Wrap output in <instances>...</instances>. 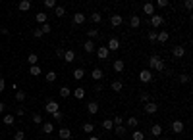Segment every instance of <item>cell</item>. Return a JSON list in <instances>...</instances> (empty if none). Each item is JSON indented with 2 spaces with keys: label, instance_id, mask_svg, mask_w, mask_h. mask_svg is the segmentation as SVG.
Returning a JSON list of instances; mask_svg holds the SVG:
<instances>
[{
  "label": "cell",
  "instance_id": "cell-25",
  "mask_svg": "<svg viewBox=\"0 0 193 140\" xmlns=\"http://www.w3.org/2000/svg\"><path fill=\"white\" fill-rule=\"evenodd\" d=\"M166 40H168V33L166 31L156 33V42H166Z\"/></svg>",
  "mask_w": 193,
  "mask_h": 140
},
{
  "label": "cell",
  "instance_id": "cell-6",
  "mask_svg": "<svg viewBox=\"0 0 193 140\" xmlns=\"http://www.w3.org/2000/svg\"><path fill=\"white\" fill-rule=\"evenodd\" d=\"M162 23H164L162 16H156V13H155L153 17H149V25H153V27H160Z\"/></svg>",
  "mask_w": 193,
  "mask_h": 140
},
{
  "label": "cell",
  "instance_id": "cell-37",
  "mask_svg": "<svg viewBox=\"0 0 193 140\" xmlns=\"http://www.w3.org/2000/svg\"><path fill=\"white\" fill-rule=\"evenodd\" d=\"M70 94H71V90H70L68 86H62V88H60V96H62V98H68Z\"/></svg>",
  "mask_w": 193,
  "mask_h": 140
},
{
  "label": "cell",
  "instance_id": "cell-7",
  "mask_svg": "<svg viewBox=\"0 0 193 140\" xmlns=\"http://www.w3.org/2000/svg\"><path fill=\"white\" fill-rule=\"evenodd\" d=\"M143 12H145L149 17H153L155 16V4L153 2H145V4H143Z\"/></svg>",
  "mask_w": 193,
  "mask_h": 140
},
{
  "label": "cell",
  "instance_id": "cell-58",
  "mask_svg": "<svg viewBox=\"0 0 193 140\" xmlns=\"http://www.w3.org/2000/svg\"><path fill=\"white\" fill-rule=\"evenodd\" d=\"M89 140H99V138H97V136H91V138H89Z\"/></svg>",
  "mask_w": 193,
  "mask_h": 140
},
{
  "label": "cell",
  "instance_id": "cell-18",
  "mask_svg": "<svg viewBox=\"0 0 193 140\" xmlns=\"http://www.w3.org/2000/svg\"><path fill=\"white\" fill-rule=\"evenodd\" d=\"M83 50H85V52H87V54L95 52V42H93V40H87V42L83 44Z\"/></svg>",
  "mask_w": 193,
  "mask_h": 140
},
{
  "label": "cell",
  "instance_id": "cell-55",
  "mask_svg": "<svg viewBox=\"0 0 193 140\" xmlns=\"http://www.w3.org/2000/svg\"><path fill=\"white\" fill-rule=\"evenodd\" d=\"M4 88H6V83H4V79H2V77H0V92H2V90H4Z\"/></svg>",
  "mask_w": 193,
  "mask_h": 140
},
{
  "label": "cell",
  "instance_id": "cell-43",
  "mask_svg": "<svg viewBox=\"0 0 193 140\" xmlns=\"http://www.w3.org/2000/svg\"><path fill=\"white\" fill-rule=\"evenodd\" d=\"M52 119H54V121H58V123L64 119V115H62V112H60V109H58V112H54V113H52Z\"/></svg>",
  "mask_w": 193,
  "mask_h": 140
},
{
  "label": "cell",
  "instance_id": "cell-9",
  "mask_svg": "<svg viewBox=\"0 0 193 140\" xmlns=\"http://www.w3.org/2000/svg\"><path fill=\"white\" fill-rule=\"evenodd\" d=\"M124 23V19H122V16H120V13H114V16L110 17V25L112 27H120Z\"/></svg>",
  "mask_w": 193,
  "mask_h": 140
},
{
  "label": "cell",
  "instance_id": "cell-27",
  "mask_svg": "<svg viewBox=\"0 0 193 140\" xmlns=\"http://www.w3.org/2000/svg\"><path fill=\"white\" fill-rule=\"evenodd\" d=\"M56 79H58V73L56 71H48L46 73V83H54Z\"/></svg>",
  "mask_w": 193,
  "mask_h": 140
},
{
  "label": "cell",
  "instance_id": "cell-35",
  "mask_svg": "<svg viewBox=\"0 0 193 140\" xmlns=\"http://www.w3.org/2000/svg\"><path fill=\"white\" fill-rule=\"evenodd\" d=\"M131 138L133 140H145V134L141 131H135V132H131Z\"/></svg>",
  "mask_w": 193,
  "mask_h": 140
},
{
  "label": "cell",
  "instance_id": "cell-46",
  "mask_svg": "<svg viewBox=\"0 0 193 140\" xmlns=\"http://www.w3.org/2000/svg\"><path fill=\"white\" fill-rule=\"evenodd\" d=\"M14 138H16V140H23V138H25V132H23V131H18L16 134H14Z\"/></svg>",
  "mask_w": 193,
  "mask_h": 140
},
{
  "label": "cell",
  "instance_id": "cell-52",
  "mask_svg": "<svg viewBox=\"0 0 193 140\" xmlns=\"http://www.w3.org/2000/svg\"><path fill=\"white\" fill-rule=\"evenodd\" d=\"M64 52H66V50H64V48H56V56H58V58H64Z\"/></svg>",
  "mask_w": 193,
  "mask_h": 140
},
{
  "label": "cell",
  "instance_id": "cell-4",
  "mask_svg": "<svg viewBox=\"0 0 193 140\" xmlns=\"http://www.w3.org/2000/svg\"><path fill=\"white\" fill-rule=\"evenodd\" d=\"M172 56H174V58H178V60H182V58L185 56V48L178 44V46H174V48H172Z\"/></svg>",
  "mask_w": 193,
  "mask_h": 140
},
{
  "label": "cell",
  "instance_id": "cell-14",
  "mask_svg": "<svg viewBox=\"0 0 193 140\" xmlns=\"http://www.w3.org/2000/svg\"><path fill=\"white\" fill-rule=\"evenodd\" d=\"M103 75H104V73H103V69H101V67H95V69L91 71V77L95 79V81H101V79H103Z\"/></svg>",
  "mask_w": 193,
  "mask_h": 140
},
{
  "label": "cell",
  "instance_id": "cell-51",
  "mask_svg": "<svg viewBox=\"0 0 193 140\" xmlns=\"http://www.w3.org/2000/svg\"><path fill=\"white\" fill-rule=\"evenodd\" d=\"M139 98H141L143 102H149V100H151V98H149V94H147V92H141V94H139Z\"/></svg>",
  "mask_w": 193,
  "mask_h": 140
},
{
  "label": "cell",
  "instance_id": "cell-19",
  "mask_svg": "<svg viewBox=\"0 0 193 140\" xmlns=\"http://www.w3.org/2000/svg\"><path fill=\"white\" fill-rule=\"evenodd\" d=\"M110 88H112L114 92H122V88H124V83H122V81H114V83L110 85Z\"/></svg>",
  "mask_w": 193,
  "mask_h": 140
},
{
  "label": "cell",
  "instance_id": "cell-39",
  "mask_svg": "<svg viewBox=\"0 0 193 140\" xmlns=\"http://www.w3.org/2000/svg\"><path fill=\"white\" fill-rule=\"evenodd\" d=\"M14 121H16V117H14L12 113H8V115H4V123H6V125H14Z\"/></svg>",
  "mask_w": 193,
  "mask_h": 140
},
{
  "label": "cell",
  "instance_id": "cell-2",
  "mask_svg": "<svg viewBox=\"0 0 193 140\" xmlns=\"http://www.w3.org/2000/svg\"><path fill=\"white\" fill-rule=\"evenodd\" d=\"M145 112L149 113V115H155L156 112H159V104H156V102H145Z\"/></svg>",
  "mask_w": 193,
  "mask_h": 140
},
{
  "label": "cell",
  "instance_id": "cell-45",
  "mask_svg": "<svg viewBox=\"0 0 193 140\" xmlns=\"http://www.w3.org/2000/svg\"><path fill=\"white\" fill-rule=\"evenodd\" d=\"M99 36V29H89V39H97Z\"/></svg>",
  "mask_w": 193,
  "mask_h": 140
},
{
  "label": "cell",
  "instance_id": "cell-33",
  "mask_svg": "<svg viewBox=\"0 0 193 140\" xmlns=\"http://www.w3.org/2000/svg\"><path fill=\"white\" fill-rule=\"evenodd\" d=\"M127 125H130L131 129H135L139 125V119H137V117H127Z\"/></svg>",
  "mask_w": 193,
  "mask_h": 140
},
{
  "label": "cell",
  "instance_id": "cell-13",
  "mask_svg": "<svg viewBox=\"0 0 193 140\" xmlns=\"http://www.w3.org/2000/svg\"><path fill=\"white\" fill-rule=\"evenodd\" d=\"M124 67H126V65H124V62H122V60H116V62L112 63V69L116 71V73H122V71H124Z\"/></svg>",
  "mask_w": 193,
  "mask_h": 140
},
{
  "label": "cell",
  "instance_id": "cell-29",
  "mask_svg": "<svg viewBox=\"0 0 193 140\" xmlns=\"http://www.w3.org/2000/svg\"><path fill=\"white\" fill-rule=\"evenodd\" d=\"M83 77H85V69L79 67V69H75V71H74V79H75V81H81Z\"/></svg>",
  "mask_w": 193,
  "mask_h": 140
},
{
  "label": "cell",
  "instance_id": "cell-31",
  "mask_svg": "<svg viewBox=\"0 0 193 140\" xmlns=\"http://www.w3.org/2000/svg\"><path fill=\"white\" fill-rule=\"evenodd\" d=\"M103 129H104V131H112V129H114L112 119H104V121H103Z\"/></svg>",
  "mask_w": 193,
  "mask_h": 140
},
{
  "label": "cell",
  "instance_id": "cell-36",
  "mask_svg": "<svg viewBox=\"0 0 193 140\" xmlns=\"http://www.w3.org/2000/svg\"><path fill=\"white\" fill-rule=\"evenodd\" d=\"M39 29H41V31H42V35H48V33H50V31H52V27H50V25H48V23H42V25H41Z\"/></svg>",
  "mask_w": 193,
  "mask_h": 140
},
{
  "label": "cell",
  "instance_id": "cell-12",
  "mask_svg": "<svg viewBox=\"0 0 193 140\" xmlns=\"http://www.w3.org/2000/svg\"><path fill=\"white\" fill-rule=\"evenodd\" d=\"M58 136H60L62 140H70V138H71V131L66 129V127H62V129H58Z\"/></svg>",
  "mask_w": 193,
  "mask_h": 140
},
{
  "label": "cell",
  "instance_id": "cell-47",
  "mask_svg": "<svg viewBox=\"0 0 193 140\" xmlns=\"http://www.w3.org/2000/svg\"><path fill=\"white\" fill-rule=\"evenodd\" d=\"M45 6H46V8H56L58 4H56L54 0H45Z\"/></svg>",
  "mask_w": 193,
  "mask_h": 140
},
{
  "label": "cell",
  "instance_id": "cell-44",
  "mask_svg": "<svg viewBox=\"0 0 193 140\" xmlns=\"http://www.w3.org/2000/svg\"><path fill=\"white\" fill-rule=\"evenodd\" d=\"M112 123H114V127H118V125H122V123H124V117H120V115H118V117H114Z\"/></svg>",
  "mask_w": 193,
  "mask_h": 140
},
{
  "label": "cell",
  "instance_id": "cell-20",
  "mask_svg": "<svg viewBox=\"0 0 193 140\" xmlns=\"http://www.w3.org/2000/svg\"><path fill=\"white\" fill-rule=\"evenodd\" d=\"M160 62V56H151V58H149V67H151V71L156 67V63H159Z\"/></svg>",
  "mask_w": 193,
  "mask_h": 140
},
{
  "label": "cell",
  "instance_id": "cell-11",
  "mask_svg": "<svg viewBox=\"0 0 193 140\" xmlns=\"http://www.w3.org/2000/svg\"><path fill=\"white\" fill-rule=\"evenodd\" d=\"M172 132H176V134H180V132H183V121L176 119V121L172 123Z\"/></svg>",
  "mask_w": 193,
  "mask_h": 140
},
{
  "label": "cell",
  "instance_id": "cell-42",
  "mask_svg": "<svg viewBox=\"0 0 193 140\" xmlns=\"http://www.w3.org/2000/svg\"><path fill=\"white\" fill-rule=\"evenodd\" d=\"M93 131H95V125L93 123H85L83 125V132H93Z\"/></svg>",
  "mask_w": 193,
  "mask_h": 140
},
{
  "label": "cell",
  "instance_id": "cell-50",
  "mask_svg": "<svg viewBox=\"0 0 193 140\" xmlns=\"http://www.w3.org/2000/svg\"><path fill=\"white\" fill-rule=\"evenodd\" d=\"M33 36H35V39H41V36H42V31H41V29H35V31H33Z\"/></svg>",
  "mask_w": 193,
  "mask_h": 140
},
{
  "label": "cell",
  "instance_id": "cell-3",
  "mask_svg": "<svg viewBox=\"0 0 193 140\" xmlns=\"http://www.w3.org/2000/svg\"><path fill=\"white\" fill-rule=\"evenodd\" d=\"M85 19H87V17H85L83 12H75V13H74V19H71V23H74V25H83Z\"/></svg>",
  "mask_w": 193,
  "mask_h": 140
},
{
  "label": "cell",
  "instance_id": "cell-30",
  "mask_svg": "<svg viewBox=\"0 0 193 140\" xmlns=\"http://www.w3.org/2000/svg\"><path fill=\"white\" fill-rule=\"evenodd\" d=\"M29 73H31L33 77H37V75H41V73H42V69L39 67V65H31V67H29Z\"/></svg>",
  "mask_w": 193,
  "mask_h": 140
},
{
  "label": "cell",
  "instance_id": "cell-38",
  "mask_svg": "<svg viewBox=\"0 0 193 140\" xmlns=\"http://www.w3.org/2000/svg\"><path fill=\"white\" fill-rule=\"evenodd\" d=\"M112 131H114V132H116V134H118V136H124V134H126V129L122 127V125H118V127H114Z\"/></svg>",
  "mask_w": 193,
  "mask_h": 140
},
{
  "label": "cell",
  "instance_id": "cell-8",
  "mask_svg": "<svg viewBox=\"0 0 193 140\" xmlns=\"http://www.w3.org/2000/svg\"><path fill=\"white\" fill-rule=\"evenodd\" d=\"M58 109H60V108H58V102H54V100H48V102H46V112L50 113V115H52L54 112H58Z\"/></svg>",
  "mask_w": 193,
  "mask_h": 140
},
{
  "label": "cell",
  "instance_id": "cell-32",
  "mask_svg": "<svg viewBox=\"0 0 193 140\" xmlns=\"http://www.w3.org/2000/svg\"><path fill=\"white\" fill-rule=\"evenodd\" d=\"M27 62H29V65H37L39 56H37V54H29V56H27Z\"/></svg>",
  "mask_w": 193,
  "mask_h": 140
},
{
  "label": "cell",
  "instance_id": "cell-57",
  "mask_svg": "<svg viewBox=\"0 0 193 140\" xmlns=\"http://www.w3.org/2000/svg\"><path fill=\"white\" fill-rule=\"evenodd\" d=\"M4 112V102H0V113Z\"/></svg>",
  "mask_w": 193,
  "mask_h": 140
},
{
  "label": "cell",
  "instance_id": "cell-21",
  "mask_svg": "<svg viewBox=\"0 0 193 140\" xmlns=\"http://www.w3.org/2000/svg\"><path fill=\"white\" fill-rule=\"evenodd\" d=\"M74 96L77 98V100H83L85 98V88H81V86H77L75 90H74Z\"/></svg>",
  "mask_w": 193,
  "mask_h": 140
},
{
  "label": "cell",
  "instance_id": "cell-16",
  "mask_svg": "<svg viewBox=\"0 0 193 140\" xmlns=\"http://www.w3.org/2000/svg\"><path fill=\"white\" fill-rule=\"evenodd\" d=\"M18 8H19V12H29V8H31V2H29V0H21Z\"/></svg>",
  "mask_w": 193,
  "mask_h": 140
},
{
  "label": "cell",
  "instance_id": "cell-22",
  "mask_svg": "<svg viewBox=\"0 0 193 140\" xmlns=\"http://www.w3.org/2000/svg\"><path fill=\"white\" fill-rule=\"evenodd\" d=\"M151 134L153 136H160L162 134V125H153L151 127Z\"/></svg>",
  "mask_w": 193,
  "mask_h": 140
},
{
  "label": "cell",
  "instance_id": "cell-5",
  "mask_svg": "<svg viewBox=\"0 0 193 140\" xmlns=\"http://www.w3.org/2000/svg\"><path fill=\"white\" fill-rule=\"evenodd\" d=\"M108 56H110V50L106 48V46H101V48H97V58H99V60H106Z\"/></svg>",
  "mask_w": 193,
  "mask_h": 140
},
{
  "label": "cell",
  "instance_id": "cell-40",
  "mask_svg": "<svg viewBox=\"0 0 193 140\" xmlns=\"http://www.w3.org/2000/svg\"><path fill=\"white\" fill-rule=\"evenodd\" d=\"M25 98H27V94H25L23 90H18V92H16V100H18V102H23Z\"/></svg>",
  "mask_w": 193,
  "mask_h": 140
},
{
  "label": "cell",
  "instance_id": "cell-56",
  "mask_svg": "<svg viewBox=\"0 0 193 140\" xmlns=\"http://www.w3.org/2000/svg\"><path fill=\"white\" fill-rule=\"evenodd\" d=\"M16 113H18V115H23V113H25V109H23V108H18V112H16Z\"/></svg>",
  "mask_w": 193,
  "mask_h": 140
},
{
  "label": "cell",
  "instance_id": "cell-24",
  "mask_svg": "<svg viewBox=\"0 0 193 140\" xmlns=\"http://www.w3.org/2000/svg\"><path fill=\"white\" fill-rule=\"evenodd\" d=\"M35 19H37V21H39V23L42 25V23H46V19H48V16H46V13H45V12H39V13H37V16H35Z\"/></svg>",
  "mask_w": 193,
  "mask_h": 140
},
{
  "label": "cell",
  "instance_id": "cell-15",
  "mask_svg": "<svg viewBox=\"0 0 193 140\" xmlns=\"http://www.w3.org/2000/svg\"><path fill=\"white\" fill-rule=\"evenodd\" d=\"M64 60H66L68 63H71L75 60V52H74V50H66V52H64Z\"/></svg>",
  "mask_w": 193,
  "mask_h": 140
},
{
  "label": "cell",
  "instance_id": "cell-1",
  "mask_svg": "<svg viewBox=\"0 0 193 140\" xmlns=\"http://www.w3.org/2000/svg\"><path fill=\"white\" fill-rule=\"evenodd\" d=\"M139 81H141V83H151V81H153V71L151 69L139 71Z\"/></svg>",
  "mask_w": 193,
  "mask_h": 140
},
{
  "label": "cell",
  "instance_id": "cell-26",
  "mask_svg": "<svg viewBox=\"0 0 193 140\" xmlns=\"http://www.w3.org/2000/svg\"><path fill=\"white\" fill-rule=\"evenodd\" d=\"M91 21H93V23H101V21H103L101 12H93V13H91Z\"/></svg>",
  "mask_w": 193,
  "mask_h": 140
},
{
  "label": "cell",
  "instance_id": "cell-34",
  "mask_svg": "<svg viewBox=\"0 0 193 140\" xmlns=\"http://www.w3.org/2000/svg\"><path fill=\"white\" fill-rule=\"evenodd\" d=\"M54 13H56V17H62L64 13H66V8H64V6H56V8H54Z\"/></svg>",
  "mask_w": 193,
  "mask_h": 140
},
{
  "label": "cell",
  "instance_id": "cell-28",
  "mask_svg": "<svg viewBox=\"0 0 193 140\" xmlns=\"http://www.w3.org/2000/svg\"><path fill=\"white\" fill-rule=\"evenodd\" d=\"M130 25H131L133 29H137V27L141 25V19H139V16H131V19H130Z\"/></svg>",
  "mask_w": 193,
  "mask_h": 140
},
{
  "label": "cell",
  "instance_id": "cell-23",
  "mask_svg": "<svg viewBox=\"0 0 193 140\" xmlns=\"http://www.w3.org/2000/svg\"><path fill=\"white\" fill-rule=\"evenodd\" d=\"M42 132H45V134H50V132H54V125H52V123H42Z\"/></svg>",
  "mask_w": 193,
  "mask_h": 140
},
{
  "label": "cell",
  "instance_id": "cell-48",
  "mask_svg": "<svg viewBox=\"0 0 193 140\" xmlns=\"http://www.w3.org/2000/svg\"><path fill=\"white\" fill-rule=\"evenodd\" d=\"M180 83L182 85H187L189 83V75H180Z\"/></svg>",
  "mask_w": 193,
  "mask_h": 140
},
{
  "label": "cell",
  "instance_id": "cell-41",
  "mask_svg": "<svg viewBox=\"0 0 193 140\" xmlns=\"http://www.w3.org/2000/svg\"><path fill=\"white\" fill-rule=\"evenodd\" d=\"M31 119H33V123L41 125V123H42V115H41V113H33V115H31Z\"/></svg>",
  "mask_w": 193,
  "mask_h": 140
},
{
  "label": "cell",
  "instance_id": "cell-49",
  "mask_svg": "<svg viewBox=\"0 0 193 140\" xmlns=\"http://www.w3.org/2000/svg\"><path fill=\"white\" fill-rule=\"evenodd\" d=\"M156 6H159V8H166V6H168V0H159V2H156Z\"/></svg>",
  "mask_w": 193,
  "mask_h": 140
},
{
  "label": "cell",
  "instance_id": "cell-10",
  "mask_svg": "<svg viewBox=\"0 0 193 140\" xmlns=\"http://www.w3.org/2000/svg\"><path fill=\"white\" fill-rule=\"evenodd\" d=\"M108 50H120V39H116V36H112V39H108V46H106Z\"/></svg>",
  "mask_w": 193,
  "mask_h": 140
},
{
  "label": "cell",
  "instance_id": "cell-54",
  "mask_svg": "<svg viewBox=\"0 0 193 140\" xmlns=\"http://www.w3.org/2000/svg\"><path fill=\"white\" fill-rule=\"evenodd\" d=\"M183 6H185L187 10H191V8H193V0H185V2H183Z\"/></svg>",
  "mask_w": 193,
  "mask_h": 140
},
{
  "label": "cell",
  "instance_id": "cell-53",
  "mask_svg": "<svg viewBox=\"0 0 193 140\" xmlns=\"http://www.w3.org/2000/svg\"><path fill=\"white\" fill-rule=\"evenodd\" d=\"M149 40H151V42H156V33H155V31L149 33Z\"/></svg>",
  "mask_w": 193,
  "mask_h": 140
},
{
  "label": "cell",
  "instance_id": "cell-17",
  "mask_svg": "<svg viewBox=\"0 0 193 140\" xmlns=\"http://www.w3.org/2000/svg\"><path fill=\"white\" fill-rule=\"evenodd\" d=\"M87 112H89L91 115H95V113L99 112V104H97V102H89V104H87Z\"/></svg>",
  "mask_w": 193,
  "mask_h": 140
}]
</instances>
